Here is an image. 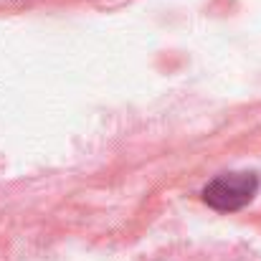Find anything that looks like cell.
<instances>
[{
    "label": "cell",
    "instance_id": "1",
    "mask_svg": "<svg viewBox=\"0 0 261 261\" xmlns=\"http://www.w3.org/2000/svg\"><path fill=\"white\" fill-rule=\"evenodd\" d=\"M259 193V175L256 173H223L213 177L203 188V200L221 213L241 211L254 200Z\"/></svg>",
    "mask_w": 261,
    "mask_h": 261
}]
</instances>
